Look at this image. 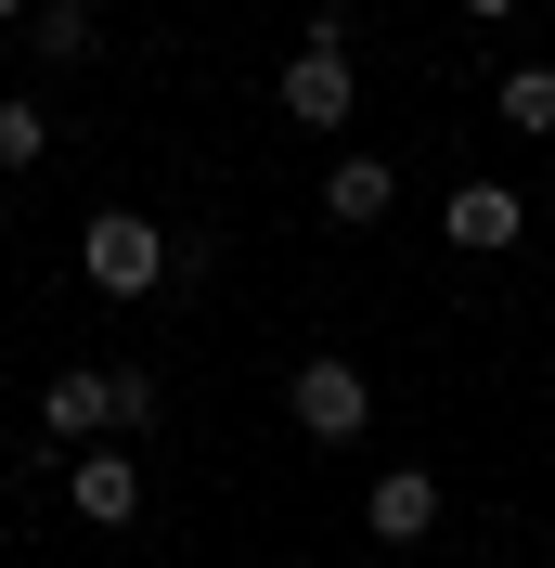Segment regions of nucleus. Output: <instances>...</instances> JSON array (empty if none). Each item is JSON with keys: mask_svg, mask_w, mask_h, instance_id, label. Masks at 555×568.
<instances>
[{"mask_svg": "<svg viewBox=\"0 0 555 568\" xmlns=\"http://www.w3.org/2000/svg\"><path fill=\"white\" fill-rule=\"evenodd\" d=\"M349 104H362V52H349V27L323 13V27L297 39V65H284V116H297V130H349Z\"/></svg>", "mask_w": 555, "mask_h": 568, "instance_id": "obj_1", "label": "nucleus"}, {"mask_svg": "<svg viewBox=\"0 0 555 568\" xmlns=\"http://www.w3.org/2000/svg\"><path fill=\"white\" fill-rule=\"evenodd\" d=\"M78 272L104 284V297H155V284L181 272V246L155 233V220H130V207H104L91 233H78Z\"/></svg>", "mask_w": 555, "mask_h": 568, "instance_id": "obj_2", "label": "nucleus"}, {"mask_svg": "<svg viewBox=\"0 0 555 568\" xmlns=\"http://www.w3.org/2000/svg\"><path fill=\"white\" fill-rule=\"evenodd\" d=\"M284 400H297V426H311V439H362V426H375V388H362V362H336V349H323V362H297V388H284Z\"/></svg>", "mask_w": 555, "mask_h": 568, "instance_id": "obj_3", "label": "nucleus"}, {"mask_svg": "<svg viewBox=\"0 0 555 568\" xmlns=\"http://www.w3.org/2000/svg\"><path fill=\"white\" fill-rule=\"evenodd\" d=\"M65 504L91 517V530H130L142 517V453H78L65 465Z\"/></svg>", "mask_w": 555, "mask_h": 568, "instance_id": "obj_4", "label": "nucleus"}, {"mask_svg": "<svg viewBox=\"0 0 555 568\" xmlns=\"http://www.w3.org/2000/svg\"><path fill=\"white\" fill-rule=\"evenodd\" d=\"M39 426H52V439H78V453H91V439H104V426H117V388H104V362H65V375L39 388Z\"/></svg>", "mask_w": 555, "mask_h": 568, "instance_id": "obj_5", "label": "nucleus"}, {"mask_svg": "<svg viewBox=\"0 0 555 568\" xmlns=\"http://www.w3.org/2000/svg\"><path fill=\"white\" fill-rule=\"evenodd\" d=\"M387 207H401V181H387V155H336V169H323V220H336V233H375Z\"/></svg>", "mask_w": 555, "mask_h": 568, "instance_id": "obj_6", "label": "nucleus"}, {"mask_svg": "<svg viewBox=\"0 0 555 568\" xmlns=\"http://www.w3.org/2000/svg\"><path fill=\"white\" fill-rule=\"evenodd\" d=\"M362 517H375V542H426V530H440V478H426V465H387Z\"/></svg>", "mask_w": 555, "mask_h": 568, "instance_id": "obj_7", "label": "nucleus"}, {"mask_svg": "<svg viewBox=\"0 0 555 568\" xmlns=\"http://www.w3.org/2000/svg\"><path fill=\"white\" fill-rule=\"evenodd\" d=\"M517 233H529V207L504 181H465V194H452V246H517Z\"/></svg>", "mask_w": 555, "mask_h": 568, "instance_id": "obj_8", "label": "nucleus"}, {"mask_svg": "<svg viewBox=\"0 0 555 568\" xmlns=\"http://www.w3.org/2000/svg\"><path fill=\"white\" fill-rule=\"evenodd\" d=\"M504 130H529V142L555 130V65H517V78H504Z\"/></svg>", "mask_w": 555, "mask_h": 568, "instance_id": "obj_9", "label": "nucleus"}, {"mask_svg": "<svg viewBox=\"0 0 555 568\" xmlns=\"http://www.w3.org/2000/svg\"><path fill=\"white\" fill-rule=\"evenodd\" d=\"M39 155H52V130H39V104H0V181H13V169H39Z\"/></svg>", "mask_w": 555, "mask_h": 568, "instance_id": "obj_10", "label": "nucleus"}, {"mask_svg": "<svg viewBox=\"0 0 555 568\" xmlns=\"http://www.w3.org/2000/svg\"><path fill=\"white\" fill-rule=\"evenodd\" d=\"M39 52L78 65V52H91V13H78V0H39Z\"/></svg>", "mask_w": 555, "mask_h": 568, "instance_id": "obj_11", "label": "nucleus"}, {"mask_svg": "<svg viewBox=\"0 0 555 568\" xmlns=\"http://www.w3.org/2000/svg\"><path fill=\"white\" fill-rule=\"evenodd\" d=\"M104 388H117V426L142 439V426H155V375H142V362H104Z\"/></svg>", "mask_w": 555, "mask_h": 568, "instance_id": "obj_12", "label": "nucleus"}, {"mask_svg": "<svg viewBox=\"0 0 555 568\" xmlns=\"http://www.w3.org/2000/svg\"><path fill=\"white\" fill-rule=\"evenodd\" d=\"M465 13H478V27H504V13H517V0H465Z\"/></svg>", "mask_w": 555, "mask_h": 568, "instance_id": "obj_13", "label": "nucleus"}, {"mask_svg": "<svg viewBox=\"0 0 555 568\" xmlns=\"http://www.w3.org/2000/svg\"><path fill=\"white\" fill-rule=\"evenodd\" d=\"M13 13H39V0H0V27H13Z\"/></svg>", "mask_w": 555, "mask_h": 568, "instance_id": "obj_14", "label": "nucleus"}, {"mask_svg": "<svg viewBox=\"0 0 555 568\" xmlns=\"http://www.w3.org/2000/svg\"><path fill=\"white\" fill-rule=\"evenodd\" d=\"M0 207H13V194H0Z\"/></svg>", "mask_w": 555, "mask_h": 568, "instance_id": "obj_15", "label": "nucleus"}, {"mask_svg": "<svg viewBox=\"0 0 555 568\" xmlns=\"http://www.w3.org/2000/svg\"><path fill=\"white\" fill-rule=\"evenodd\" d=\"M543 233H555V220H543Z\"/></svg>", "mask_w": 555, "mask_h": 568, "instance_id": "obj_16", "label": "nucleus"}, {"mask_svg": "<svg viewBox=\"0 0 555 568\" xmlns=\"http://www.w3.org/2000/svg\"><path fill=\"white\" fill-rule=\"evenodd\" d=\"M504 568H517V556H504Z\"/></svg>", "mask_w": 555, "mask_h": 568, "instance_id": "obj_17", "label": "nucleus"}]
</instances>
